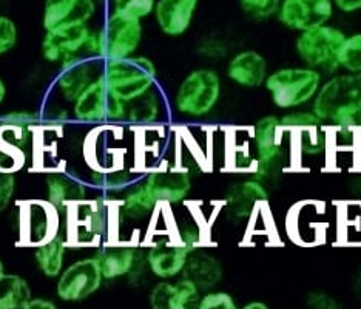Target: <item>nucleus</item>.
<instances>
[{"instance_id": "nucleus-1", "label": "nucleus", "mask_w": 361, "mask_h": 309, "mask_svg": "<svg viewBox=\"0 0 361 309\" xmlns=\"http://www.w3.org/2000/svg\"><path fill=\"white\" fill-rule=\"evenodd\" d=\"M68 246H99L113 232L114 202L105 197L84 200L67 210Z\"/></svg>"}, {"instance_id": "nucleus-2", "label": "nucleus", "mask_w": 361, "mask_h": 309, "mask_svg": "<svg viewBox=\"0 0 361 309\" xmlns=\"http://www.w3.org/2000/svg\"><path fill=\"white\" fill-rule=\"evenodd\" d=\"M142 42V22L118 13L106 16L99 31H92L87 54L102 61L135 56Z\"/></svg>"}, {"instance_id": "nucleus-3", "label": "nucleus", "mask_w": 361, "mask_h": 309, "mask_svg": "<svg viewBox=\"0 0 361 309\" xmlns=\"http://www.w3.org/2000/svg\"><path fill=\"white\" fill-rule=\"evenodd\" d=\"M322 84V73L305 65L269 73L264 87L276 109L295 110L314 101Z\"/></svg>"}, {"instance_id": "nucleus-4", "label": "nucleus", "mask_w": 361, "mask_h": 309, "mask_svg": "<svg viewBox=\"0 0 361 309\" xmlns=\"http://www.w3.org/2000/svg\"><path fill=\"white\" fill-rule=\"evenodd\" d=\"M156 67L145 56L104 61L102 79L110 92L126 104L150 92L156 85Z\"/></svg>"}, {"instance_id": "nucleus-5", "label": "nucleus", "mask_w": 361, "mask_h": 309, "mask_svg": "<svg viewBox=\"0 0 361 309\" xmlns=\"http://www.w3.org/2000/svg\"><path fill=\"white\" fill-rule=\"evenodd\" d=\"M346 36V32L338 27L324 23L298 32L295 39V52L306 67L314 68L322 75H335L341 70L338 54Z\"/></svg>"}, {"instance_id": "nucleus-6", "label": "nucleus", "mask_w": 361, "mask_h": 309, "mask_svg": "<svg viewBox=\"0 0 361 309\" xmlns=\"http://www.w3.org/2000/svg\"><path fill=\"white\" fill-rule=\"evenodd\" d=\"M358 109H361V73H343L329 78L312 101V110L326 127H332L341 116Z\"/></svg>"}, {"instance_id": "nucleus-7", "label": "nucleus", "mask_w": 361, "mask_h": 309, "mask_svg": "<svg viewBox=\"0 0 361 309\" xmlns=\"http://www.w3.org/2000/svg\"><path fill=\"white\" fill-rule=\"evenodd\" d=\"M221 97V78L215 70L198 68L184 78L175 95V110L185 118H204Z\"/></svg>"}, {"instance_id": "nucleus-8", "label": "nucleus", "mask_w": 361, "mask_h": 309, "mask_svg": "<svg viewBox=\"0 0 361 309\" xmlns=\"http://www.w3.org/2000/svg\"><path fill=\"white\" fill-rule=\"evenodd\" d=\"M13 218L20 245L36 248L59 235L61 212L48 200L18 202Z\"/></svg>"}, {"instance_id": "nucleus-9", "label": "nucleus", "mask_w": 361, "mask_h": 309, "mask_svg": "<svg viewBox=\"0 0 361 309\" xmlns=\"http://www.w3.org/2000/svg\"><path fill=\"white\" fill-rule=\"evenodd\" d=\"M145 258L149 272L159 280L180 277L190 249L173 237L171 231H150L145 240Z\"/></svg>"}, {"instance_id": "nucleus-10", "label": "nucleus", "mask_w": 361, "mask_h": 309, "mask_svg": "<svg viewBox=\"0 0 361 309\" xmlns=\"http://www.w3.org/2000/svg\"><path fill=\"white\" fill-rule=\"evenodd\" d=\"M127 104L114 96L102 76L82 93L73 107V115L82 123H118L126 119Z\"/></svg>"}, {"instance_id": "nucleus-11", "label": "nucleus", "mask_w": 361, "mask_h": 309, "mask_svg": "<svg viewBox=\"0 0 361 309\" xmlns=\"http://www.w3.org/2000/svg\"><path fill=\"white\" fill-rule=\"evenodd\" d=\"M104 275L96 257L78 260L59 275L56 294L62 302H82L102 286Z\"/></svg>"}, {"instance_id": "nucleus-12", "label": "nucleus", "mask_w": 361, "mask_h": 309, "mask_svg": "<svg viewBox=\"0 0 361 309\" xmlns=\"http://www.w3.org/2000/svg\"><path fill=\"white\" fill-rule=\"evenodd\" d=\"M144 183L154 200L164 206L184 202L192 190V175L176 164L162 161L147 172Z\"/></svg>"}, {"instance_id": "nucleus-13", "label": "nucleus", "mask_w": 361, "mask_h": 309, "mask_svg": "<svg viewBox=\"0 0 361 309\" xmlns=\"http://www.w3.org/2000/svg\"><path fill=\"white\" fill-rule=\"evenodd\" d=\"M96 56H73L61 63L59 75L56 78V88L67 102L75 104L78 97L99 79L104 73V63Z\"/></svg>"}, {"instance_id": "nucleus-14", "label": "nucleus", "mask_w": 361, "mask_h": 309, "mask_svg": "<svg viewBox=\"0 0 361 309\" xmlns=\"http://www.w3.org/2000/svg\"><path fill=\"white\" fill-rule=\"evenodd\" d=\"M334 14L332 0H281L276 19L284 28L301 32L329 23Z\"/></svg>"}, {"instance_id": "nucleus-15", "label": "nucleus", "mask_w": 361, "mask_h": 309, "mask_svg": "<svg viewBox=\"0 0 361 309\" xmlns=\"http://www.w3.org/2000/svg\"><path fill=\"white\" fill-rule=\"evenodd\" d=\"M269 201L267 186L255 178L233 184L224 198V212L231 223L247 224L261 205Z\"/></svg>"}, {"instance_id": "nucleus-16", "label": "nucleus", "mask_w": 361, "mask_h": 309, "mask_svg": "<svg viewBox=\"0 0 361 309\" xmlns=\"http://www.w3.org/2000/svg\"><path fill=\"white\" fill-rule=\"evenodd\" d=\"M295 167L301 170L329 169V127L318 126L293 132Z\"/></svg>"}, {"instance_id": "nucleus-17", "label": "nucleus", "mask_w": 361, "mask_h": 309, "mask_svg": "<svg viewBox=\"0 0 361 309\" xmlns=\"http://www.w3.org/2000/svg\"><path fill=\"white\" fill-rule=\"evenodd\" d=\"M96 258L101 265L104 280H118L133 271L136 263L145 254V245L133 241L109 240L97 246Z\"/></svg>"}, {"instance_id": "nucleus-18", "label": "nucleus", "mask_w": 361, "mask_h": 309, "mask_svg": "<svg viewBox=\"0 0 361 309\" xmlns=\"http://www.w3.org/2000/svg\"><path fill=\"white\" fill-rule=\"evenodd\" d=\"M92 37L88 25L65 27L45 31L42 40V56L47 62L62 63L73 56L87 53V45Z\"/></svg>"}, {"instance_id": "nucleus-19", "label": "nucleus", "mask_w": 361, "mask_h": 309, "mask_svg": "<svg viewBox=\"0 0 361 309\" xmlns=\"http://www.w3.org/2000/svg\"><path fill=\"white\" fill-rule=\"evenodd\" d=\"M290 237L301 245H318L326 241V206L305 201L293 207L289 217Z\"/></svg>"}, {"instance_id": "nucleus-20", "label": "nucleus", "mask_w": 361, "mask_h": 309, "mask_svg": "<svg viewBox=\"0 0 361 309\" xmlns=\"http://www.w3.org/2000/svg\"><path fill=\"white\" fill-rule=\"evenodd\" d=\"M161 205L154 200L142 181H136L114 202V226L122 223H147L152 226L153 217ZM113 226V229H114Z\"/></svg>"}, {"instance_id": "nucleus-21", "label": "nucleus", "mask_w": 361, "mask_h": 309, "mask_svg": "<svg viewBox=\"0 0 361 309\" xmlns=\"http://www.w3.org/2000/svg\"><path fill=\"white\" fill-rule=\"evenodd\" d=\"M295 167L293 132L284 130L281 140L272 147L257 153V164L252 170V176L262 184L275 183L284 172Z\"/></svg>"}, {"instance_id": "nucleus-22", "label": "nucleus", "mask_w": 361, "mask_h": 309, "mask_svg": "<svg viewBox=\"0 0 361 309\" xmlns=\"http://www.w3.org/2000/svg\"><path fill=\"white\" fill-rule=\"evenodd\" d=\"M96 8V0H45L42 13L44 30L87 25L93 19Z\"/></svg>"}, {"instance_id": "nucleus-23", "label": "nucleus", "mask_w": 361, "mask_h": 309, "mask_svg": "<svg viewBox=\"0 0 361 309\" xmlns=\"http://www.w3.org/2000/svg\"><path fill=\"white\" fill-rule=\"evenodd\" d=\"M176 206L178 209L167 206L173 237L190 250L200 249L206 245L209 238L207 219L201 215L198 209L187 205L185 201Z\"/></svg>"}, {"instance_id": "nucleus-24", "label": "nucleus", "mask_w": 361, "mask_h": 309, "mask_svg": "<svg viewBox=\"0 0 361 309\" xmlns=\"http://www.w3.org/2000/svg\"><path fill=\"white\" fill-rule=\"evenodd\" d=\"M200 0H156L153 16L166 36L179 37L190 30Z\"/></svg>"}, {"instance_id": "nucleus-25", "label": "nucleus", "mask_w": 361, "mask_h": 309, "mask_svg": "<svg viewBox=\"0 0 361 309\" xmlns=\"http://www.w3.org/2000/svg\"><path fill=\"white\" fill-rule=\"evenodd\" d=\"M45 186L47 200L59 212H67L71 206L87 200L85 184L76 175L68 174L67 170L54 169L47 172Z\"/></svg>"}, {"instance_id": "nucleus-26", "label": "nucleus", "mask_w": 361, "mask_h": 309, "mask_svg": "<svg viewBox=\"0 0 361 309\" xmlns=\"http://www.w3.org/2000/svg\"><path fill=\"white\" fill-rule=\"evenodd\" d=\"M227 78L233 84L244 88H259L264 85L267 71V61L257 50L238 52L227 63Z\"/></svg>"}, {"instance_id": "nucleus-27", "label": "nucleus", "mask_w": 361, "mask_h": 309, "mask_svg": "<svg viewBox=\"0 0 361 309\" xmlns=\"http://www.w3.org/2000/svg\"><path fill=\"white\" fill-rule=\"evenodd\" d=\"M180 275L190 279L201 289V292H206L218 286L221 280H223L224 271L223 265H221L215 255L209 254L206 250H201L200 248L190 252L184 271Z\"/></svg>"}, {"instance_id": "nucleus-28", "label": "nucleus", "mask_w": 361, "mask_h": 309, "mask_svg": "<svg viewBox=\"0 0 361 309\" xmlns=\"http://www.w3.org/2000/svg\"><path fill=\"white\" fill-rule=\"evenodd\" d=\"M164 111L166 109H164L161 93L156 88H152L150 92L127 102L124 121L135 127H154L161 123Z\"/></svg>"}, {"instance_id": "nucleus-29", "label": "nucleus", "mask_w": 361, "mask_h": 309, "mask_svg": "<svg viewBox=\"0 0 361 309\" xmlns=\"http://www.w3.org/2000/svg\"><path fill=\"white\" fill-rule=\"evenodd\" d=\"M257 164V150L253 144L252 130L240 128L228 135V158L227 166L236 172L252 174Z\"/></svg>"}, {"instance_id": "nucleus-30", "label": "nucleus", "mask_w": 361, "mask_h": 309, "mask_svg": "<svg viewBox=\"0 0 361 309\" xmlns=\"http://www.w3.org/2000/svg\"><path fill=\"white\" fill-rule=\"evenodd\" d=\"M68 241L61 235L48 240L42 245L36 246L35 250V260L39 267V271L42 272L48 279L59 277L61 272L63 271V262L65 254H67Z\"/></svg>"}, {"instance_id": "nucleus-31", "label": "nucleus", "mask_w": 361, "mask_h": 309, "mask_svg": "<svg viewBox=\"0 0 361 309\" xmlns=\"http://www.w3.org/2000/svg\"><path fill=\"white\" fill-rule=\"evenodd\" d=\"M92 183L104 193H124L131 184L136 183V174L122 166L96 169L92 174Z\"/></svg>"}, {"instance_id": "nucleus-32", "label": "nucleus", "mask_w": 361, "mask_h": 309, "mask_svg": "<svg viewBox=\"0 0 361 309\" xmlns=\"http://www.w3.org/2000/svg\"><path fill=\"white\" fill-rule=\"evenodd\" d=\"M30 298L31 289L20 275L5 274L0 279V309L25 308Z\"/></svg>"}, {"instance_id": "nucleus-33", "label": "nucleus", "mask_w": 361, "mask_h": 309, "mask_svg": "<svg viewBox=\"0 0 361 309\" xmlns=\"http://www.w3.org/2000/svg\"><path fill=\"white\" fill-rule=\"evenodd\" d=\"M253 144H255L257 153L264 152L272 147L281 140L284 128L281 127V121L275 115H269L257 121V124L252 128Z\"/></svg>"}, {"instance_id": "nucleus-34", "label": "nucleus", "mask_w": 361, "mask_h": 309, "mask_svg": "<svg viewBox=\"0 0 361 309\" xmlns=\"http://www.w3.org/2000/svg\"><path fill=\"white\" fill-rule=\"evenodd\" d=\"M340 68L346 73H361V32L346 36L338 54Z\"/></svg>"}, {"instance_id": "nucleus-35", "label": "nucleus", "mask_w": 361, "mask_h": 309, "mask_svg": "<svg viewBox=\"0 0 361 309\" xmlns=\"http://www.w3.org/2000/svg\"><path fill=\"white\" fill-rule=\"evenodd\" d=\"M201 297V289L187 277L180 275L179 280L173 281V296H171V309L196 308Z\"/></svg>"}, {"instance_id": "nucleus-36", "label": "nucleus", "mask_w": 361, "mask_h": 309, "mask_svg": "<svg viewBox=\"0 0 361 309\" xmlns=\"http://www.w3.org/2000/svg\"><path fill=\"white\" fill-rule=\"evenodd\" d=\"M241 11L252 20H269L276 18L281 0H238Z\"/></svg>"}, {"instance_id": "nucleus-37", "label": "nucleus", "mask_w": 361, "mask_h": 309, "mask_svg": "<svg viewBox=\"0 0 361 309\" xmlns=\"http://www.w3.org/2000/svg\"><path fill=\"white\" fill-rule=\"evenodd\" d=\"M156 0H113V13L142 20L153 14Z\"/></svg>"}, {"instance_id": "nucleus-38", "label": "nucleus", "mask_w": 361, "mask_h": 309, "mask_svg": "<svg viewBox=\"0 0 361 309\" xmlns=\"http://www.w3.org/2000/svg\"><path fill=\"white\" fill-rule=\"evenodd\" d=\"M281 127L284 130H289V132H298V130L312 128L323 126L322 119H319L314 110H297V111H289L280 118Z\"/></svg>"}, {"instance_id": "nucleus-39", "label": "nucleus", "mask_w": 361, "mask_h": 309, "mask_svg": "<svg viewBox=\"0 0 361 309\" xmlns=\"http://www.w3.org/2000/svg\"><path fill=\"white\" fill-rule=\"evenodd\" d=\"M198 309H236L238 305L235 298L224 291H206L200 297L198 303H196Z\"/></svg>"}, {"instance_id": "nucleus-40", "label": "nucleus", "mask_w": 361, "mask_h": 309, "mask_svg": "<svg viewBox=\"0 0 361 309\" xmlns=\"http://www.w3.org/2000/svg\"><path fill=\"white\" fill-rule=\"evenodd\" d=\"M331 149H357L360 132L346 126L329 127Z\"/></svg>"}, {"instance_id": "nucleus-41", "label": "nucleus", "mask_w": 361, "mask_h": 309, "mask_svg": "<svg viewBox=\"0 0 361 309\" xmlns=\"http://www.w3.org/2000/svg\"><path fill=\"white\" fill-rule=\"evenodd\" d=\"M329 169L340 170V172L360 170L357 149H331Z\"/></svg>"}, {"instance_id": "nucleus-42", "label": "nucleus", "mask_w": 361, "mask_h": 309, "mask_svg": "<svg viewBox=\"0 0 361 309\" xmlns=\"http://www.w3.org/2000/svg\"><path fill=\"white\" fill-rule=\"evenodd\" d=\"M173 281L162 280L150 292V305L153 309H171Z\"/></svg>"}, {"instance_id": "nucleus-43", "label": "nucleus", "mask_w": 361, "mask_h": 309, "mask_svg": "<svg viewBox=\"0 0 361 309\" xmlns=\"http://www.w3.org/2000/svg\"><path fill=\"white\" fill-rule=\"evenodd\" d=\"M18 44V27L16 23L0 14V56L11 52Z\"/></svg>"}, {"instance_id": "nucleus-44", "label": "nucleus", "mask_w": 361, "mask_h": 309, "mask_svg": "<svg viewBox=\"0 0 361 309\" xmlns=\"http://www.w3.org/2000/svg\"><path fill=\"white\" fill-rule=\"evenodd\" d=\"M16 176L10 170H0V212L5 210L14 197Z\"/></svg>"}, {"instance_id": "nucleus-45", "label": "nucleus", "mask_w": 361, "mask_h": 309, "mask_svg": "<svg viewBox=\"0 0 361 309\" xmlns=\"http://www.w3.org/2000/svg\"><path fill=\"white\" fill-rule=\"evenodd\" d=\"M198 52L201 56H204V58L221 59V58H224V56H227L228 45L223 39L210 37V39L204 40V42L200 45Z\"/></svg>"}, {"instance_id": "nucleus-46", "label": "nucleus", "mask_w": 361, "mask_h": 309, "mask_svg": "<svg viewBox=\"0 0 361 309\" xmlns=\"http://www.w3.org/2000/svg\"><path fill=\"white\" fill-rule=\"evenodd\" d=\"M0 124H11V126H25V127H36L39 124V116L36 113L19 110L10 111L5 116L0 118Z\"/></svg>"}, {"instance_id": "nucleus-47", "label": "nucleus", "mask_w": 361, "mask_h": 309, "mask_svg": "<svg viewBox=\"0 0 361 309\" xmlns=\"http://www.w3.org/2000/svg\"><path fill=\"white\" fill-rule=\"evenodd\" d=\"M306 303L315 309H340L341 308V305L336 302L334 297L322 291L310 292V294L306 297Z\"/></svg>"}, {"instance_id": "nucleus-48", "label": "nucleus", "mask_w": 361, "mask_h": 309, "mask_svg": "<svg viewBox=\"0 0 361 309\" xmlns=\"http://www.w3.org/2000/svg\"><path fill=\"white\" fill-rule=\"evenodd\" d=\"M335 126H346V127L355 128V130H358V132H361V109H358L355 111H350V113H348V115L341 116L332 127H335Z\"/></svg>"}, {"instance_id": "nucleus-49", "label": "nucleus", "mask_w": 361, "mask_h": 309, "mask_svg": "<svg viewBox=\"0 0 361 309\" xmlns=\"http://www.w3.org/2000/svg\"><path fill=\"white\" fill-rule=\"evenodd\" d=\"M335 10L343 14H354L361 11V0H332Z\"/></svg>"}, {"instance_id": "nucleus-50", "label": "nucleus", "mask_w": 361, "mask_h": 309, "mask_svg": "<svg viewBox=\"0 0 361 309\" xmlns=\"http://www.w3.org/2000/svg\"><path fill=\"white\" fill-rule=\"evenodd\" d=\"M67 119H68V113L63 109H54V110L47 111V123H50L51 126L63 124Z\"/></svg>"}, {"instance_id": "nucleus-51", "label": "nucleus", "mask_w": 361, "mask_h": 309, "mask_svg": "<svg viewBox=\"0 0 361 309\" xmlns=\"http://www.w3.org/2000/svg\"><path fill=\"white\" fill-rule=\"evenodd\" d=\"M25 309H56V305L51 300L44 297H31L25 305Z\"/></svg>"}, {"instance_id": "nucleus-52", "label": "nucleus", "mask_w": 361, "mask_h": 309, "mask_svg": "<svg viewBox=\"0 0 361 309\" xmlns=\"http://www.w3.org/2000/svg\"><path fill=\"white\" fill-rule=\"evenodd\" d=\"M350 192L354 193L358 200H361V175L350 183Z\"/></svg>"}, {"instance_id": "nucleus-53", "label": "nucleus", "mask_w": 361, "mask_h": 309, "mask_svg": "<svg viewBox=\"0 0 361 309\" xmlns=\"http://www.w3.org/2000/svg\"><path fill=\"white\" fill-rule=\"evenodd\" d=\"M244 309H269V305L264 302H258V300H253V302L245 303Z\"/></svg>"}, {"instance_id": "nucleus-54", "label": "nucleus", "mask_w": 361, "mask_h": 309, "mask_svg": "<svg viewBox=\"0 0 361 309\" xmlns=\"http://www.w3.org/2000/svg\"><path fill=\"white\" fill-rule=\"evenodd\" d=\"M5 96H6V87H5V84H4V80L0 79V104L4 102Z\"/></svg>"}, {"instance_id": "nucleus-55", "label": "nucleus", "mask_w": 361, "mask_h": 309, "mask_svg": "<svg viewBox=\"0 0 361 309\" xmlns=\"http://www.w3.org/2000/svg\"><path fill=\"white\" fill-rule=\"evenodd\" d=\"M357 154H358V169L361 170V132L358 138V145H357Z\"/></svg>"}, {"instance_id": "nucleus-56", "label": "nucleus", "mask_w": 361, "mask_h": 309, "mask_svg": "<svg viewBox=\"0 0 361 309\" xmlns=\"http://www.w3.org/2000/svg\"><path fill=\"white\" fill-rule=\"evenodd\" d=\"M5 275V267H4V263H2V260H0V279H2Z\"/></svg>"}]
</instances>
